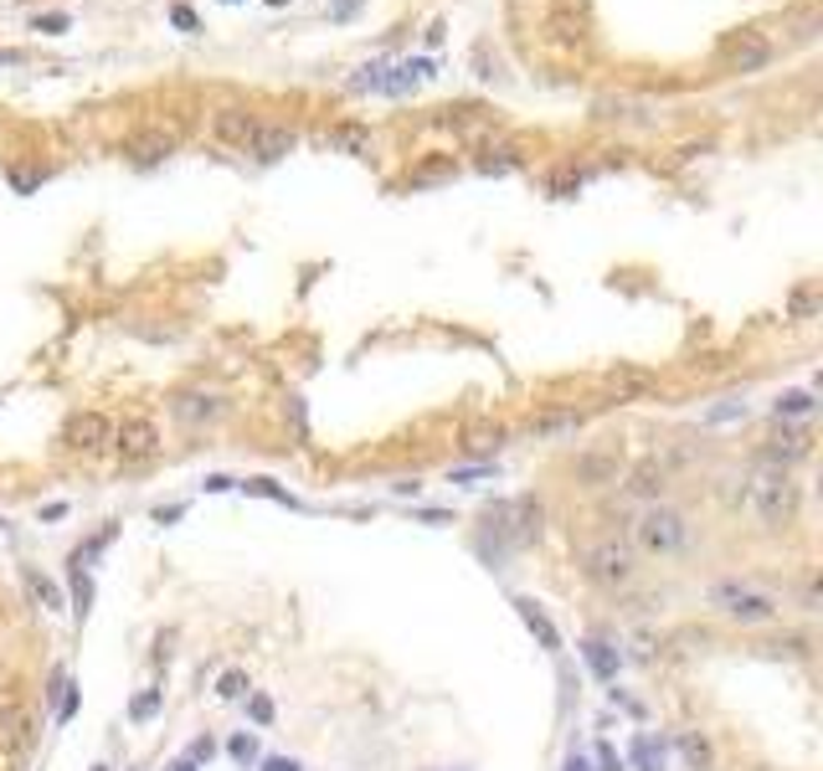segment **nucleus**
Here are the masks:
<instances>
[{"label":"nucleus","instance_id":"obj_7","mask_svg":"<svg viewBox=\"0 0 823 771\" xmlns=\"http://www.w3.org/2000/svg\"><path fill=\"white\" fill-rule=\"evenodd\" d=\"M108 443L119 447L124 463H150L155 453H160V427H155L150 416H129V422H119L114 427V437Z\"/></svg>","mask_w":823,"mask_h":771},{"label":"nucleus","instance_id":"obj_13","mask_svg":"<svg viewBox=\"0 0 823 771\" xmlns=\"http://www.w3.org/2000/svg\"><path fill=\"white\" fill-rule=\"evenodd\" d=\"M664 489H669V468H664L658 458H644L629 474V494H639V499H654V505H658V499H664Z\"/></svg>","mask_w":823,"mask_h":771},{"label":"nucleus","instance_id":"obj_37","mask_svg":"<svg viewBox=\"0 0 823 771\" xmlns=\"http://www.w3.org/2000/svg\"><path fill=\"white\" fill-rule=\"evenodd\" d=\"M176 771H196V761H180V767Z\"/></svg>","mask_w":823,"mask_h":771},{"label":"nucleus","instance_id":"obj_34","mask_svg":"<svg viewBox=\"0 0 823 771\" xmlns=\"http://www.w3.org/2000/svg\"><path fill=\"white\" fill-rule=\"evenodd\" d=\"M356 6H360V0H335L329 11H335V15H350V11H356Z\"/></svg>","mask_w":823,"mask_h":771},{"label":"nucleus","instance_id":"obj_36","mask_svg":"<svg viewBox=\"0 0 823 771\" xmlns=\"http://www.w3.org/2000/svg\"><path fill=\"white\" fill-rule=\"evenodd\" d=\"M268 771H299V767H288V761H268Z\"/></svg>","mask_w":823,"mask_h":771},{"label":"nucleus","instance_id":"obj_1","mask_svg":"<svg viewBox=\"0 0 823 771\" xmlns=\"http://www.w3.org/2000/svg\"><path fill=\"white\" fill-rule=\"evenodd\" d=\"M751 509H757V519H762L767 530H788L798 519V509H803V489H798V478L788 474V468H772V463H762L757 474H751Z\"/></svg>","mask_w":823,"mask_h":771},{"label":"nucleus","instance_id":"obj_22","mask_svg":"<svg viewBox=\"0 0 823 771\" xmlns=\"http://www.w3.org/2000/svg\"><path fill=\"white\" fill-rule=\"evenodd\" d=\"M582 648H587V664L598 668L602 679H613V674H618V653L608 648V643H598V638H592V643H582Z\"/></svg>","mask_w":823,"mask_h":771},{"label":"nucleus","instance_id":"obj_14","mask_svg":"<svg viewBox=\"0 0 823 771\" xmlns=\"http://www.w3.org/2000/svg\"><path fill=\"white\" fill-rule=\"evenodd\" d=\"M433 73V62H397V67H387L381 73V93H391V98H402V93H412L422 83V77Z\"/></svg>","mask_w":823,"mask_h":771},{"label":"nucleus","instance_id":"obj_9","mask_svg":"<svg viewBox=\"0 0 823 771\" xmlns=\"http://www.w3.org/2000/svg\"><path fill=\"white\" fill-rule=\"evenodd\" d=\"M108 437H114V427L104 412H77L67 422V447H77V453H98V447H108Z\"/></svg>","mask_w":823,"mask_h":771},{"label":"nucleus","instance_id":"obj_15","mask_svg":"<svg viewBox=\"0 0 823 771\" xmlns=\"http://www.w3.org/2000/svg\"><path fill=\"white\" fill-rule=\"evenodd\" d=\"M222 412H226L222 397H180L176 401V416H180V422H191V427H196V422H217Z\"/></svg>","mask_w":823,"mask_h":771},{"label":"nucleus","instance_id":"obj_20","mask_svg":"<svg viewBox=\"0 0 823 771\" xmlns=\"http://www.w3.org/2000/svg\"><path fill=\"white\" fill-rule=\"evenodd\" d=\"M633 767H639V771H664V741L639 736V741H633Z\"/></svg>","mask_w":823,"mask_h":771},{"label":"nucleus","instance_id":"obj_4","mask_svg":"<svg viewBox=\"0 0 823 771\" xmlns=\"http://www.w3.org/2000/svg\"><path fill=\"white\" fill-rule=\"evenodd\" d=\"M710 608L731 623H772L778 617V596L762 592V587H747V581H716L710 587Z\"/></svg>","mask_w":823,"mask_h":771},{"label":"nucleus","instance_id":"obj_17","mask_svg":"<svg viewBox=\"0 0 823 771\" xmlns=\"http://www.w3.org/2000/svg\"><path fill=\"white\" fill-rule=\"evenodd\" d=\"M170 134H139V139H129V160L135 165H155V160H165L170 155Z\"/></svg>","mask_w":823,"mask_h":771},{"label":"nucleus","instance_id":"obj_28","mask_svg":"<svg viewBox=\"0 0 823 771\" xmlns=\"http://www.w3.org/2000/svg\"><path fill=\"white\" fill-rule=\"evenodd\" d=\"M247 494H263V499H278V505H288L284 489H273V478H253V484H242Z\"/></svg>","mask_w":823,"mask_h":771},{"label":"nucleus","instance_id":"obj_5","mask_svg":"<svg viewBox=\"0 0 823 771\" xmlns=\"http://www.w3.org/2000/svg\"><path fill=\"white\" fill-rule=\"evenodd\" d=\"M571 478L582 484V489H613L618 478H623V447H582L577 458H571Z\"/></svg>","mask_w":823,"mask_h":771},{"label":"nucleus","instance_id":"obj_39","mask_svg":"<svg viewBox=\"0 0 823 771\" xmlns=\"http://www.w3.org/2000/svg\"><path fill=\"white\" fill-rule=\"evenodd\" d=\"M98 771H104V767H98Z\"/></svg>","mask_w":823,"mask_h":771},{"label":"nucleus","instance_id":"obj_16","mask_svg":"<svg viewBox=\"0 0 823 771\" xmlns=\"http://www.w3.org/2000/svg\"><path fill=\"white\" fill-rule=\"evenodd\" d=\"M515 608H520L525 627H530V633H536V638H540V648H546V653H556V648H561V633H556V627H551V617H546V612H540L536 602H525V596H520Z\"/></svg>","mask_w":823,"mask_h":771},{"label":"nucleus","instance_id":"obj_38","mask_svg":"<svg viewBox=\"0 0 823 771\" xmlns=\"http://www.w3.org/2000/svg\"><path fill=\"white\" fill-rule=\"evenodd\" d=\"M268 6H284V0H268Z\"/></svg>","mask_w":823,"mask_h":771},{"label":"nucleus","instance_id":"obj_26","mask_svg":"<svg viewBox=\"0 0 823 771\" xmlns=\"http://www.w3.org/2000/svg\"><path fill=\"white\" fill-rule=\"evenodd\" d=\"M217 695H222V699H238V695H247V674H242V668H232V674H222V684H217Z\"/></svg>","mask_w":823,"mask_h":771},{"label":"nucleus","instance_id":"obj_8","mask_svg":"<svg viewBox=\"0 0 823 771\" xmlns=\"http://www.w3.org/2000/svg\"><path fill=\"white\" fill-rule=\"evenodd\" d=\"M720 62L731 73H757V67L772 62V42H767L762 31H741V36H731V42L720 46Z\"/></svg>","mask_w":823,"mask_h":771},{"label":"nucleus","instance_id":"obj_6","mask_svg":"<svg viewBox=\"0 0 823 771\" xmlns=\"http://www.w3.org/2000/svg\"><path fill=\"white\" fill-rule=\"evenodd\" d=\"M36 746V720L15 695H0V757H21Z\"/></svg>","mask_w":823,"mask_h":771},{"label":"nucleus","instance_id":"obj_11","mask_svg":"<svg viewBox=\"0 0 823 771\" xmlns=\"http://www.w3.org/2000/svg\"><path fill=\"white\" fill-rule=\"evenodd\" d=\"M211 134H217L222 145L247 149L253 145V134H257V119L247 114V108H222V114H211Z\"/></svg>","mask_w":823,"mask_h":771},{"label":"nucleus","instance_id":"obj_29","mask_svg":"<svg viewBox=\"0 0 823 771\" xmlns=\"http://www.w3.org/2000/svg\"><path fill=\"white\" fill-rule=\"evenodd\" d=\"M155 710H160V695H155V689H150V695H139V699H135V720H150Z\"/></svg>","mask_w":823,"mask_h":771},{"label":"nucleus","instance_id":"obj_30","mask_svg":"<svg viewBox=\"0 0 823 771\" xmlns=\"http://www.w3.org/2000/svg\"><path fill=\"white\" fill-rule=\"evenodd\" d=\"M247 710H253V720H257V726H268V720H273V705H268V699H263V695H253V705H247Z\"/></svg>","mask_w":823,"mask_h":771},{"label":"nucleus","instance_id":"obj_25","mask_svg":"<svg viewBox=\"0 0 823 771\" xmlns=\"http://www.w3.org/2000/svg\"><path fill=\"white\" fill-rule=\"evenodd\" d=\"M453 176V160H428L422 170H412V186H428V180H443Z\"/></svg>","mask_w":823,"mask_h":771},{"label":"nucleus","instance_id":"obj_31","mask_svg":"<svg viewBox=\"0 0 823 771\" xmlns=\"http://www.w3.org/2000/svg\"><path fill=\"white\" fill-rule=\"evenodd\" d=\"M232 757H238V761H253V757H257L253 736H238V741H232Z\"/></svg>","mask_w":823,"mask_h":771},{"label":"nucleus","instance_id":"obj_23","mask_svg":"<svg viewBox=\"0 0 823 771\" xmlns=\"http://www.w3.org/2000/svg\"><path fill=\"white\" fill-rule=\"evenodd\" d=\"M27 587H31V596H36V602H46V612H57V608H62V592H57V587H52L46 577H36L31 566H27Z\"/></svg>","mask_w":823,"mask_h":771},{"label":"nucleus","instance_id":"obj_19","mask_svg":"<svg viewBox=\"0 0 823 771\" xmlns=\"http://www.w3.org/2000/svg\"><path fill=\"white\" fill-rule=\"evenodd\" d=\"M679 757L689 761V771H710V761H716V751H710V741H705V736H695V730H685V736H679Z\"/></svg>","mask_w":823,"mask_h":771},{"label":"nucleus","instance_id":"obj_33","mask_svg":"<svg viewBox=\"0 0 823 771\" xmlns=\"http://www.w3.org/2000/svg\"><path fill=\"white\" fill-rule=\"evenodd\" d=\"M598 761H602V771H623V761H618L608 746H602V757H598Z\"/></svg>","mask_w":823,"mask_h":771},{"label":"nucleus","instance_id":"obj_35","mask_svg":"<svg viewBox=\"0 0 823 771\" xmlns=\"http://www.w3.org/2000/svg\"><path fill=\"white\" fill-rule=\"evenodd\" d=\"M567 771H592V767H587L582 757H571V761H567Z\"/></svg>","mask_w":823,"mask_h":771},{"label":"nucleus","instance_id":"obj_24","mask_svg":"<svg viewBox=\"0 0 823 771\" xmlns=\"http://www.w3.org/2000/svg\"><path fill=\"white\" fill-rule=\"evenodd\" d=\"M809 412H813L809 391H788V397H778V416H809Z\"/></svg>","mask_w":823,"mask_h":771},{"label":"nucleus","instance_id":"obj_2","mask_svg":"<svg viewBox=\"0 0 823 771\" xmlns=\"http://www.w3.org/2000/svg\"><path fill=\"white\" fill-rule=\"evenodd\" d=\"M577 566H582V577L602 592H618V587H629L639 577V561H633V550L618 540V535H598V540H582L577 546Z\"/></svg>","mask_w":823,"mask_h":771},{"label":"nucleus","instance_id":"obj_3","mask_svg":"<svg viewBox=\"0 0 823 771\" xmlns=\"http://www.w3.org/2000/svg\"><path fill=\"white\" fill-rule=\"evenodd\" d=\"M689 535H695V525H689L685 509L674 505H648L644 515H639V525H633V540H639V550L644 556H679V550H689Z\"/></svg>","mask_w":823,"mask_h":771},{"label":"nucleus","instance_id":"obj_21","mask_svg":"<svg viewBox=\"0 0 823 771\" xmlns=\"http://www.w3.org/2000/svg\"><path fill=\"white\" fill-rule=\"evenodd\" d=\"M540 515H546V509H540V499H520V525H515V540H536L540 535Z\"/></svg>","mask_w":823,"mask_h":771},{"label":"nucleus","instance_id":"obj_12","mask_svg":"<svg viewBox=\"0 0 823 771\" xmlns=\"http://www.w3.org/2000/svg\"><path fill=\"white\" fill-rule=\"evenodd\" d=\"M813 453V443H809V432H793V427H782L772 443L762 447V458L772 463V468H793V463H803Z\"/></svg>","mask_w":823,"mask_h":771},{"label":"nucleus","instance_id":"obj_10","mask_svg":"<svg viewBox=\"0 0 823 771\" xmlns=\"http://www.w3.org/2000/svg\"><path fill=\"white\" fill-rule=\"evenodd\" d=\"M294 145H299V134L288 129V124H257L253 145H247V155H257V160H284V155H294Z\"/></svg>","mask_w":823,"mask_h":771},{"label":"nucleus","instance_id":"obj_27","mask_svg":"<svg viewBox=\"0 0 823 771\" xmlns=\"http://www.w3.org/2000/svg\"><path fill=\"white\" fill-rule=\"evenodd\" d=\"M813 309H819V294H813V288H798L793 304H788V314H793V319H809Z\"/></svg>","mask_w":823,"mask_h":771},{"label":"nucleus","instance_id":"obj_18","mask_svg":"<svg viewBox=\"0 0 823 771\" xmlns=\"http://www.w3.org/2000/svg\"><path fill=\"white\" fill-rule=\"evenodd\" d=\"M582 427V412H540L530 416V437H561V432Z\"/></svg>","mask_w":823,"mask_h":771},{"label":"nucleus","instance_id":"obj_32","mask_svg":"<svg viewBox=\"0 0 823 771\" xmlns=\"http://www.w3.org/2000/svg\"><path fill=\"white\" fill-rule=\"evenodd\" d=\"M335 145H345V149H360V145H366V134H360V129H340V134H335Z\"/></svg>","mask_w":823,"mask_h":771}]
</instances>
